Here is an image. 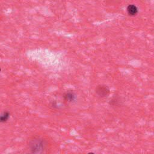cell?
<instances>
[{"label": "cell", "instance_id": "6da1fadb", "mask_svg": "<svg viewBox=\"0 0 154 154\" xmlns=\"http://www.w3.org/2000/svg\"><path fill=\"white\" fill-rule=\"evenodd\" d=\"M28 146L31 153H42L46 147V142L40 138H34L33 140H30Z\"/></svg>", "mask_w": 154, "mask_h": 154}, {"label": "cell", "instance_id": "7a4b0ae2", "mask_svg": "<svg viewBox=\"0 0 154 154\" xmlns=\"http://www.w3.org/2000/svg\"><path fill=\"white\" fill-rule=\"evenodd\" d=\"M95 93H96L99 97L105 98L109 95L110 93V90L107 86L100 84L98 85L96 89H95Z\"/></svg>", "mask_w": 154, "mask_h": 154}, {"label": "cell", "instance_id": "3957f363", "mask_svg": "<svg viewBox=\"0 0 154 154\" xmlns=\"http://www.w3.org/2000/svg\"><path fill=\"white\" fill-rule=\"evenodd\" d=\"M64 99L66 102H73L76 99V96L75 93L71 92H66L64 95Z\"/></svg>", "mask_w": 154, "mask_h": 154}, {"label": "cell", "instance_id": "277c9868", "mask_svg": "<svg viewBox=\"0 0 154 154\" xmlns=\"http://www.w3.org/2000/svg\"><path fill=\"white\" fill-rule=\"evenodd\" d=\"M127 12L131 16H135L138 13V9L134 4H130L127 7Z\"/></svg>", "mask_w": 154, "mask_h": 154}, {"label": "cell", "instance_id": "5b68a950", "mask_svg": "<svg viewBox=\"0 0 154 154\" xmlns=\"http://www.w3.org/2000/svg\"><path fill=\"white\" fill-rule=\"evenodd\" d=\"M10 118V114L8 112H5L1 115H0V122L4 123L7 121V120Z\"/></svg>", "mask_w": 154, "mask_h": 154}, {"label": "cell", "instance_id": "8992f818", "mask_svg": "<svg viewBox=\"0 0 154 154\" xmlns=\"http://www.w3.org/2000/svg\"><path fill=\"white\" fill-rule=\"evenodd\" d=\"M1 69H0V72H1Z\"/></svg>", "mask_w": 154, "mask_h": 154}]
</instances>
